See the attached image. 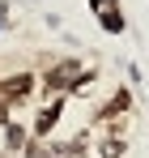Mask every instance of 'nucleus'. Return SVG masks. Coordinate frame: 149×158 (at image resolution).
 <instances>
[{
    "label": "nucleus",
    "mask_w": 149,
    "mask_h": 158,
    "mask_svg": "<svg viewBox=\"0 0 149 158\" xmlns=\"http://www.w3.org/2000/svg\"><path fill=\"white\" fill-rule=\"evenodd\" d=\"M81 81H90V64H81V60H55L43 73V90L47 94H73Z\"/></svg>",
    "instance_id": "obj_1"
},
{
    "label": "nucleus",
    "mask_w": 149,
    "mask_h": 158,
    "mask_svg": "<svg viewBox=\"0 0 149 158\" xmlns=\"http://www.w3.org/2000/svg\"><path fill=\"white\" fill-rule=\"evenodd\" d=\"M124 111H132V90H128V85H119V90H115V94H111V98L94 111V128H102L107 120H115V115H124Z\"/></svg>",
    "instance_id": "obj_2"
},
{
    "label": "nucleus",
    "mask_w": 149,
    "mask_h": 158,
    "mask_svg": "<svg viewBox=\"0 0 149 158\" xmlns=\"http://www.w3.org/2000/svg\"><path fill=\"white\" fill-rule=\"evenodd\" d=\"M34 85H38V77H34V73H13V77L0 81V94H4L9 103H26V98L34 94Z\"/></svg>",
    "instance_id": "obj_3"
},
{
    "label": "nucleus",
    "mask_w": 149,
    "mask_h": 158,
    "mask_svg": "<svg viewBox=\"0 0 149 158\" xmlns=\"http://www.w3.org/2000/svg\"><path fill=\"white\" fill-rule=\"evenodd\" d=\"M90 9H94V17L102 22V30H107V34H119V30H124L119 0H90Z\"/></svg>",
    "instance_id": "obj_4"
},
{
    "label": "nucleus",
    "mask_w": 149,
    "mask_h": 158,
    "mask_svg": "<svg viewBox=\"0 0 149 158\" xmlns=\"http://www.w3.org/2000/svg\"><path fill=\"white\" fill-rule=\"evenodd\" d=\"M60 115H64V98H51L47 107H38V115H34V137H47L51 128H55V124H60Z\"/></svg>",
    "instance_id": "obj_5"
},
{
    "label": "nucleus",
    "mask_w": 149,
    "mask_h": 158,
    "mask_svg": "<svg viewBox=\"0 0 149 158\" xmlns=\"http://www.w3.org/2000/svg\"><path fill=\"white\" fill-rule=\"evenodd\" d=\"M26 141H30V128H22V124H4V145L9 150H26Z\"/></svg>",
    "instance_id": "obj_6"
},
{
    "label": "nucleus",
    "mask_w": 149,
    "mask_h": 158,
    "mask_svg": "<svg viewBox=\"0 0 149 158\" xmlns=\"http://www.w3.org/2000/svg\"><path fill=\"white\" fill-rule=\"evenodd\" d=\"M98 150H102V158H119V154L128 150V141L115 137V132H102V145H98Z\"/></svg>",
    "instance_id": "obj_7"
},
{
    "label": "nucleus",
    "mask_w": 149,
    "mask_h": 158,
    "mask_svg": "<svg viewBox=\"0 0 149 158\" xmlns=\"http://www.w3.org/2000/svg\"><path fill=\"white\" fill-rule=\"evenodd\" d=\"M0 22H4V4H0Z\"/></svg>",
    "instance_id": "obj_8"
}]
</instances>
